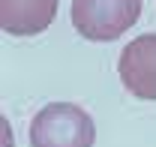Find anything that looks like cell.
Instances as JSON below:
<instances>
[{
    "instance_id": "3",
    "label": "cell",
    "mask_w": 156,
    "mask_h": 147,
    "mask_svg": "<svg viewBox=\"0 0 156 147\" xmlns=\"http://www.w3.org/2000/svg\"><path fill=\"white\" fill-rule=\"evenodd\" d=\"M117 75L135 99L156 102V33L135 36L120 51Z\"/></svg>"
},
{
    "instance_id": "2",
    "label": "cell",
    "mask_w": 156,
    "mask_h": 147,
    "mask_svg": "<svg viewBox=\"0 0 156 147\" xmlns=\"http://www.w3.org/2000/svg\"><path fill=\"white\" fill-rule=\"evenodd\" d=\"M141 15V0H72V27L90 42L120 39Z\"/></svg>"
},
{
    "instance_id": "4",
    "label": "cell",
    "mask_w": 156,
    "mask_h": 147,
    "mask_svg": "<svg viewBox=\"0 0 156 147\" xmlns=\"http://www.w3.org/2000/svg\"><path fill=\"white\" fill-rule=\"evenodd\" d=\"M57 15V0H0V27L9 36H36Z\"/></svg>"
},
{
    "instance_id": "1",
    "label": "cell",
    "mask_w": 156,
    "mask_h": 147,
    "mask_svg": "<svg viewBox=\"0 0 156 147\" xmlns=\"http://www.w3.org/2000/svg\"><path fill=\"white\" fill-rule=\"evenodd\" d=\"M93 117L72 102H48L30 120V147H93Z\"/></svg>"
}]
</instances>
